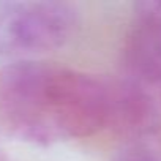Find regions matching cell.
<instances>
[{
	"label": "cell",
	"mask_w": 161,
	"mask_h": 161,
	"mask_svg": "<svg viewBox=\"0 0 161 161\" xmlns=\"http://www.w3.org/2000/svg\"><path fill=\"white\" fill-rule=\"evenodd\" d=\"M115 161H161V156L147 147L134 145L125 150L122 155H119Z\"/></svg>",
	"instance_id": "cell-5"
},
{
	"label": "cell",
	"mask_w": 161,
	"mask_h": 161,
	"mask_svg": "<svg viewBox=\"0 0 161 161\" xmlns=\"http://www.w3.org/2000/svg\"><path fill=\"white\" fill-rule=\"evenodd\" d=\"M155 106L150 95L133 79L108 82L106 126L122 136L144 134L153 123Z\"/></svg>",
	"instance_id": "cell-4"
},
{
	"label": "cell",
	"mask_w": 161,
	"mask_h": 161,
	"mask_svg": "<svg viewBox=\"0 0 161 161\" xmlns=\"http://www.w3.org/2000/svg\"><path fill=\"white\" fill-rule=\"evenodd\" d=\"M0 114L33 144L90 136L106 126L108 82L43 62H14L0 69Z\"/></svg>",
	"instance_id": "cell-1"
},
{
	"label": "cell",
	"mask_w": 161,
	"mask_h": 161,
	"mask_svg": "<svg viewBox=\"0 0 161 161\" xmlns=\"http://www.w3.org/2000/svg\"><path fill=\"white\" fill-rule=\"evenodd\" d=\"M76 11L62 2H21L0 13V52L33 55L62 47L71 40Z\"/></svg>",
	"instance_id": "cell-2"
},
{
	"label": "cell",
	"mask_w": 161,
	"mask_h": 161,
	"mask_svg": "<svg viewBox=\"0 0 161 161\" xmlns=\"http://www.w3.org/2000/svg\"><path fill=\"white\" fill-rule=\"evenodd\" d=\"M125 65L137 84H161V2L136 3L125 44Z\"/></svg>",
	"instance_id": "cell-3"
}]
</instances>
